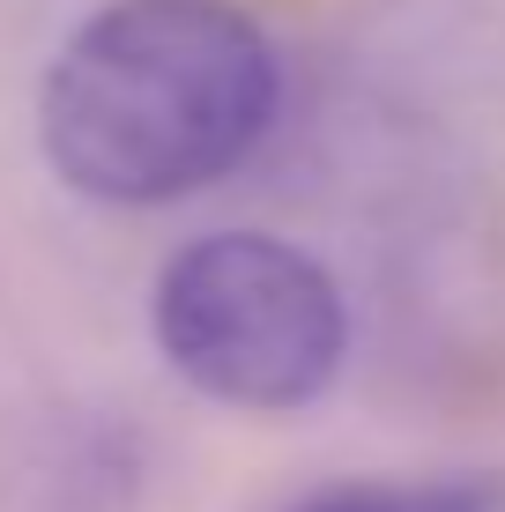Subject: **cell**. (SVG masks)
I'll return each instance as SVG.
<instances>
[{"mask_svg":"<svg viewBox=\"0 0 505 512\" xmlns=\"http://www.w3.org/2000/svg\"><path fill=\"white\" fill-rule=\"evenodd\" d=\"M275 52L231 0H112L45 67L38 141L67 193L164 208L216 186L275 119Z\"/></svg>","mask_w":505,"mask_h":512,"instance_id":"obj_1","label":"cell"},{"mask_svg":"<svg viewBox=\"0 0 505 512\" xmlns=\"http://www.w3.org/2000/svg\"><path fill=\"white\" fill-rule=\"evenodd\" d=\"M8 512H142V461L112 416H60L23 446Z\"/></svg>","mask_w":505,"mask_h":512,"instance_id":"obj_3","label":"cell"},{"mask_svg":"<svg viewBox=\"0 0 505 512\" xmlns=\"http://www.w3.org/2000/svg\"><path fill=\"white\" fill-rule=\"evenodd\" d=\"M290 512H505V468L409 475V483H327Z\"/></svg>","mask_w":505,"mask_h":512,"instance_id":"obj_4","label":"cell"},{"mask_svg":"<svg viewBox=\"0 0 505 512\" xmlns=\"http://www.w3.org/2000/svg\"><path fill=\"white\" fill-rule=\"evenodd\" d=\"M149 327L194 394L260 416L320 401L350 357V305L335 275L268 231L194 238L156 275Z\"/></svg>","mask_w":505,"mask_h":512,"instance_id":"obj_2","label":"cell"}]
</instances>
